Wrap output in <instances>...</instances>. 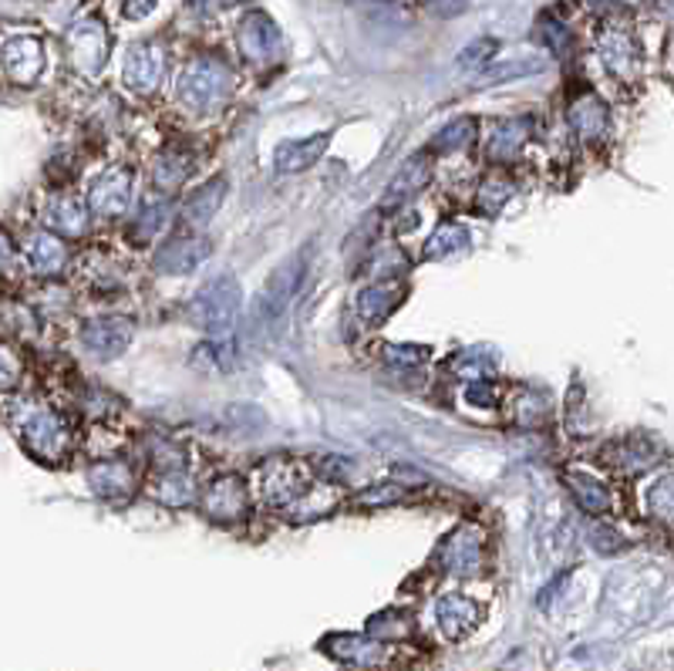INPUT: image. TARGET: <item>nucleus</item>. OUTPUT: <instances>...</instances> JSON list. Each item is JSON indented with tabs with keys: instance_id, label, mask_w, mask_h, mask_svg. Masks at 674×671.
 Segmentation results:
<instances>
[{
	"instance_id": "603ef678",
	"label": "nucleus",
	"mask_w": 674,
	"mask_h": 671,
	"mask_svg": "<svg viewBox=\"0 0 674 671\" xmlns=\"http://www.w3.org/2000/svg\"><path fill=\"white\" fill-rule=\"evenodd\" d=\"M587 4H590L593 11H604V8H611V4H614V0H587Z\"/></svg>"
},
{
	"instance_id": "9d476101",
	"label": "nucleus",
	"mask_w": 674,
	"mask_h": 671,
	"mask_svg": "<svg viewBox=\"0 0 674 671\" xmlns=\"http://www.w3.org/2000/svg\"><path fill=\"white\" fill-rule=\"evenodd\" d=\"M321 651L341 664L365 668V671H378L392 661V651H388L378 638H365V634H328V638L321 642Z\"/></svg>"
},
{
	"instance_id": "e433bc0d",
	"label": "nucleus",
	"mask_w": 674,
	"mask_h": 671,
	"mask_svg": "<svg viewBox=\"0 0 674 671\" xmlns=\"http://www.w3.org/2000/svg\"><path fill=\"white\" fill-rule=\"evenodd\" d=\"M648 513L661 523H674V473L661 476L648 489Z\"/></svg>"
},
{
	"instance_id": "a211bd4d",
	"label": "nucleus",
	"mask_w": 674,
	"mask_h": 671,
	"mask_svg": "<svg viewBox=\"0 0 674 671\" xmlns=\"http://www.w3.org/2000/svg\"><path fill=\"white\" fill-rule=\"evenodd\" d=\"M429 175H432V166H429V152H421V156H412L402 169H399V175L392 183H388V190H384V199H381V206L384 209H395V206H405V203H412L425 186H429Z\"/></svg>"
},
{
	"instance_id": "39448f33",
	"label": "nucleus",
	"mask_w": 674,
	"mask_h": 671,
	"mask_svg": "<svg viewBox=\"0 0 674 671\" xmlns=\"http://www.w3.org/2000/svg\"><path fill=\"white\" fill-rule=\"evenodd\" d=\"M64 45H68L71 64H75L85 78H98L101 75L105 61H109V48H112L109 30H105V24L95 21V17H85V21L71 24L68 34H64Z\"/></svg>"
},
{
	"instance_id": "a878e982",
	"label": "nucleus",
	"mask_w": 674,
	"mask_h": 671,
	"mask_svg": "<svg viewBox=\"0 0 674 671\" xmlns=\"http://www.w3.org/2000/svg\"><path fill=\"white\" fill-rule=\"evenodd\" d=\"M88 483H91V489L98 492V497L122 500L135 489V473H132V466L119 463V459H101V463L91 466Z\"/></svg>"
},
{
	"instance_id": "09e8293b",
	"label": "nucleus",
	"mask_w": 674,
	"mask_h": 671,
	"mask_svg": "<svg viewBox=\"0 0 674 671\" xmlns=\"http://www.w3.org/2000/svg\"><path fill=\"white\" fill-rule=\"evenodd\" d=\"M593 540H600L597 544V550H604V553H614V550H621V534H611V529H604V526H597L593 529Z\"/></svg>"
},
{
	"instance_id": "0eeeda50",
	"label": "nucleus",
	"mask_w": 674,
	"mask_h": 671,
	"mask_svg": "<svg viewBox=\"0 0 674 671\" xmlns=\"http://www.w3.org/2000/svg\"><path fill=\"white\" fill-rule=\"evenodd\" d=\"M257 486H260L264 503L273 510H283V507L294 510L307 497L301 469L294 463H287V459H270V463H264L257 469Z\"/></svg>"
},
{
	"instance_id": "4be33fe9",
	"label": "nucleus",
	"mask_w": 674,
	"mask_h": 671,
	"mask_svg": "<svg viewBox=\"0 0 674 671\" xmlns=\"http://www.w3.org/2000/svg\"><path fill=\"white\" fill-rule=\"evenodd\" d=\"M21 251L27 254L30 270L41 273V277H58V273L68 267V260H71L68 246H64L61 236H54V233H30V236L24 240Z\"/></svg>"
},
{
	"instance_id": "c756f323",
	"label": "nucleus",
	"mask_w": 674,
	"mask_h": 671,
	"mask_svg": "<svg viewBox=\"0 0 674 671\" xmlns=\"http://www.w3.org/2000/svg\"><path fill=\"white\" fill-rule=\"evenodd\" d=\"M563 483L571 486V497L577 500V507L590 516L608 513L611 510V492L600 486L597 479L584 476V473H563Z\"/></svg>"
},
{
	"instance_id": "412c9836",
	"label": "nucleus",
	"mask_w": 674,
	"mask_h": 671,
	"mask_svg": "<svg viewBox=\"0 0 674 671\" xmlns=\"http://www.w3.org/2000/svg\"><path fill=\"white\" fill-rule=\"evenodd\" d=\"M658 455L661 449L648 439V436H630V439H621V442H611L604 459H608V466L617 469V473H645L658 463Z\"/></svg>"
},
{
	"instance_id": "c03bdc74",
	"label": "nucleus",
	"mask_w": 674,
	"mask_h": 671,
	"mask_svg": "<svg viewBox=\"0 0 674 671\" xmlns=\"http://www.w3.org/2000/svg\"><path fill=\"white\" fill-rule=\"evenodd\" d=\"M495 51H500V45H495L492 38H479V41H473L463 54H458V64H463V68H479V64L492 61Z\"/></svg>"
},
{
	"instance_id": "49530a36",
	"label": "nucleus",
	"mask_w": 674,
	"mask_h": 671,
	"mask_svg": "<svg viewBox=\"0 0 674 671\" xmlns=\"http://www.w3.org/2000/svg\"><path fill=\"white\" fill-rule=\"evenodd\" d=\"M421 4L436 17H458V14H466L469 0H421Z\"/></svg>"
},
{
	"instance_id": "864d4df0",
	"label": "nucleus",
	"mask_w": 674,
	"mask_h": 671,
	"mask_svg": "<svg viewBox=\"0 0 674 671\" xmlns=\"http://www.w3.org/2000/svg\"><path fill=\"white\" fill-rule=\"evenodd\" d=\"M667 68L674 72V34H671V41H667Z\"/></svg>"
},
{
	"instance_id": "37998d69",
	"label": "nucleus",
	"mask_w": 674,
	"mask_h": 671,
	"mask_svg": "<svg viewBox=\"0 0 674 671\" xmlns=\"http://www.w3.org/2000/svg\"><path fill=\"white\" fill-rule=\"evenodd\" d=\"M425 355H429V351L418 347V344H388V347H384V358L392 362V365H402V368H415V365H421Z\"/></svg>"
},
{
	"instance_id": "bb28decb",
	"label": "nucleus",
	"mask_w": 674,
	"mask_h": 671,
	"mask_svg": "<svg viewBox=\"0 0 674 671\" xmlns=\"http://www.w3.org/2000/svg\"><path fill=\"white\" fill-rule=\"evenodd\" d=\"M193 172V156L186 149H166L152 166V183L159 193H175Z\"/></svg>"
},
{
	"instance_id": "f3484780",
	"label": "nucleus",
	"mask_w": 674,
	"mask_h": 671,
	"mask_svg": "<svg viewBox=\"0 0 674 671\" xmlns=\"http://www.w3.org/2000/svg\"><path fill=\"white\" fill-rule=\"evenodd\" d=\"M4 72L14 85H34L38 75L45 72V51H41V41L38 38H11L4 45Z\"/></svg>"
},
{
	"instance_id": "58836bf2",
	"label": "nucleus",
	"mask_w": 674,
	"mask_h": 671,
	"mask_svg": "<svg viewBox=\"0 0 674 671\" xmlns=\"http://www.w3.org/2000/svg\"><path fill=\"white\" fill-rule=\"evenodd\" d=\"M537 38H540V45H547L553 54H571V48H574V38H571V30H566V24L556 21V17H550V14L540 17Z\"/></svg>"
},
{
	"instance_id": "4468645a",
	"label": "nucleus",
	"mask_w": 674,
	"mask_h": 671,
	"mask_svg": "<svg viewBox=\"0 0 674 671\" xmlns=\"http://www.w3.org/2000/svg\"><path fill=\"white\" fill-rule=\"evenodd\" d=\"M135 325L128 321V317L122 314H109V317H95V321H88L82 328V341L85 347L91 351V355L98 358H119L125 355V347L132 344V331Z\"/></svg>"
},
{
	"instance_id": "2f4dec72",
	"label": "nucleus",
	"mask_w": 674,
	"mask_h": 671,
	"mask_svg": "<svg viewBox=\"0 0 674 671\" xmlns=\"http://www.w3.org/2000/svg\"><path fill=\"white\" fill-rule=\"evenodd\" d=\"M169 217H172V203H169V199H162V203H149V206L142 209V213L132 220L128 236H132L135 243H152V240L159 236V230L169 223Z\"/></svg>"
},
{
	"instance_id": "a18cd8bd",
	"label": "nucleus",
	"mask_w": 674,
	"mask_h": 671,
	"mask_svg": "<svg viewBox=\"0 0 674 671\" xmlns=\"http://www.w3.org/2000/svg\"><path fill=\"white\" fill-rule=\"evenodd\" d=\"M466 402L476 408H492L495 402H500V388H495L492 381H473L466 388Z\"/></svg>"
},
{
	"instance_id": "1a4fd4ad",
	"label": "nucleus",
	"mask_w": 674,
	"mask_h": 671,
	"mask_svg": "<svg viewBox=\"0 0 674 671\" xmlns=\"http://www.w3.org/2000/svg\"><path fill=\"white\" fill-rule=\"evenodd\" d=\"M597 54L600 61H604V68L621 78V82H634L637 75H641V48H637L634 34L627 27H604L597 38Z\"/></svg>"
},
{
	"instance_id": "f8f14e48",
	"label": "nucleus",
	"mask_w": 674,
	"mask_h": 671,
	"mask_svg": "<svg viewBox=\"0 0 674 671\" xmlns=\"http://www.w3.org/2000/svg\"><path fill=\"white\" fill-rule=\"evenodd\" d=\"M125 85L132 91L149 95L159 88L162 75H166V48L159 41H138L128 48L125 54Z\"/></svg>"
},
{
	"instance_id": "f704fd0d",
	"label": "nucleus",
	"mask_w": 674,
	"mask_h": 671,
	"mask_svg": "<svg viewBox=\"0 0 674 671\" xmlns=\"http://www.w3.org/2000/svg\"><path fill=\"white\" fill-rule=\"evenodd\" d=\"M492 368H495L492 355H489V351H479V347L458 351L455 358H449V371H455L458 378H466L469 385H473V381H482V375H492Z\"/></svg>"
},
{
	"instance_id": "cd10ccee",
	"label": "nucleus",
	"mask_w": 674,
	"mask_h": 671,
	"mask_svg": "<svg viewBox=\"0 0 674 671\" xmlns=\"http://www.w3.org/2000/svg\"><path fill=\"white\" fill-rule=\"evenodd\" d=\"M223 196H226V180H212V183H206L199 193H193V196L186 199V206H183L186 227H206V223L212 220V213L220 209Z\"/></svg>"
},
{
	"instance_id": "a19ab883",
	"label": "nucleus",
	"mask_w": 674,
	"mask_h": 671,
	"mask_svg": "<svg viewBox=\"0 0 674 671\" xmlns=\"http://www.w3.org/2000/svg\"><path fill=\"white\" fill-rule=\"evenodd\" d=\"M408 267L405 254L399 251V246H381V251L371 257V270L381 277V280H392L395 273H402Z\"/></svg>"
},
{
	"instance_id": "dca6fc26",
	"label": "nucleus",
	"mask_w": 674,
	"mask_h": 671,
	"mask_svg": "<svg viewBox=\"0 0 674 671\" xmlns=\"http://www.w3.org/2000/svg\"><path fill=\"white\" fill-rule=\"evenodd\" d=\"M436 621H439L445 638L463 642V638H469V634L479 627L482 608L476 605L473 597H466V594H445V597H439V605H436Z\"/></svg>"
},
{
	"instance_id": "f03ea898",
	"label": "nucleus",
	"mask_w": 674,
	"mask_h": 671,
	"mask_svg": "<svg viewBox=\"0 0 674 671\" xmlns=\"http://www.w3.org/2000/svg\"><path fill=\"white\" fill-rule=\"evenodd\" d=\"M233 91V72L220 58H196L183 68L175 95L193 115H212L220 112Z\"/></svg>"
},
{
	"instance_id": "c85d7f7f",
	"label": "nucleus",
	"mask_w": 674,
	"mask_h": 671,
	"mask_svg": "<svg viewBox=\"0 0 674 671\" xmlns=\"http://www.w3.org/2000/svg\"><path fill=\"white\" fill-rule=\"evenodd\" d=\"M152 500H159L162 507L180 510V507H189V503L196 500V486H193V479H189L183 469L159 473V476L152 479Z\"/></svg>"
},
{
	"instance_id": "423d86ee",
	"label": "nucleus",
	"mask_w": 674,
	"mask_h": 671,
	"mask_svg": "<svg viewBox=\"0 0 674 671\" xmlns=\"http://www.w3.org/2000/svg\"><path fill=\"white\" fill-rule=\"evenodd\" d=\"M236 45L250 64H273L283 54L280 27L267 11H246L236 27Z\"/></svg>"
},
{
	"instance_id": "7c9ffc66",
	"label": "nucleus",
	"mask_w": 674,
	"mask_h": 671,
	"mask_svg": "<svg viewBox=\"0 0 674 671\" xmlns=\"http://www.w3.org/2000/svg\"><path fill=\"white\" fill-rule=\"evenodd\" d=\"M469 246V230L463 223H442L429 240H425V257L429 260H445L458 251H466Z\"/></svg>"
},
{
	"instance_id": "ea45409f",
	"label": "nucleus",
	"mask_w": 674,
	"mask_h": 671,
	"mask_svg": "<svg viewBox=\"0 0 674 671\" xmlns=\"http://www.w3.org/2000/svg\"><path fill=\"white\" fill-rule=\"evenodd\" d=\"M233 362H236V355H233L230 341H212V344L196 347V365H206L212 371H226V368H233Z\"/></svg>"
},
{
	"instance_id": "20e7f679",
	"label": "nucleus",
	"mask_w": 674,
	"mask_h": 671,
	"mask_svg": "<svg viewBox=\"0 0 674 671\" xmlns=\"http://www.w3.org/2000/svg\"><path fill=\"white\" fill-rule=\"evenodd\" d=\"M21 446L27 449V455H34L38 463L54 466L71 452V426L68 418L51 412V408H38L24 418L21 426Z\"/></svg>"
},
{
	"instance_id": "72a5a7b5",
	"label": "nucleus",
	"mask_w": 674,
	"mask_h": 671,
	"mask_svg": "<svg viewBox=\"0 0 674 671\" xmlns=\"http://www.w3.org/2000/svg\"><path fill=\"white\" fill-rule=\"evenodd\" d=\"M510 196H513L510 175H506V172H489L486 180L479 183V199H476V206L482 209V213L495 217V213H500V209L510 203Z\"/></svg>"
},
{
	"instance_id": "6ab92c4d",
	"label": "nucleus",
	"mask_w": 674,
	"mask_h": 671,
	"mask_svg": "<svg viewBox=\"0 0 674 671\" xmlns=\"http://www.w3.org/2000/svg\"><path fill=\"white\" fill-rule=\"evenodd\" d=\"M566 122H571L577 138H584V143H597V138H604L608 129H611V112H608L604 101L587 91V95L571 101V109H566Z\"/></svg>"
},
{
	"instance_id": "3c124183",
	"label": "nucleus",
	"mask_w": 674,
	"mask_h": 671,
	"mask_svg": "<svg viewBox=\"0 0 674 671\" xmlns=\"http://www.w3.org/2000/svg\"><path fill=\"white\" fill-rule=\"evenodd\" d=\"M189 4H193V11H196V14L212 17V14H220V11L230 4V0H189Z\"/></svg>"
},
{
	"instance_id": "aec40b11",
	"label": "nucleus",
	"mask_w": 674,
	"mask_h": 671,
	"mask_svg": "<svg viewBox=\"0 0 674 671\" xmlns=\"http://www.w3.org/2000/svg\"><path fill=\"white\" fill-rule=\"evenodd\" d=\"M529 135H534V119H503L495 122L486 135V156L492 162H510L519 156V149L529 143Z\"/></svg>"
},
{
	"instance_id": "8fccbe9b",
	"label": "nucleus",
	"mask_w": 674,
	"mask_h": 671,
	"mask_svg": "<svg viewBox=\"0 0 674 671\" xmlns=\"http://www.w3.org/2000/svg\"><path fill=\"white\" fill-rule=\"evenodd\" d=\"M159 0H125V17L132 21H142V17H149L156 11Z\"/></svg>"
},
{
	"instance_id": "79ce46f5",
	"label": "nucleus",
	"mask_w": 674,
	"mask_h": 671,
	"mask_svg": "<svg viewBox=\"0 0 674 671\" xmlns=\"http://www.w3.org/2000/svg\"><path fill=\"white\" fill-rule=\"evenodd\" d=\"M399 500H405V489H399V486H368L354 497L358 507H392Z\"/></svg>"
},
{
	"instance_id": "9b49d317",
	"label": "nucleus",
	"mask_w": 674,
	"mask_h": 671,
	"mask_svg": "<svg viewBox=\"0 0 674 671\" xmlns=\"http://www.w3.org/2000/svg\"><path fill=\"white\" fill-rule=\"evenodd\" d=\"M442 568L455 577H476L482 571V529L479 526H458L445 537L439 550Z\"/></svg>"
},
{
	"instance_id": "393cba45",
	"label": "nucleus",
	"mask_w": 674,
	"mask_h": 671,
	"mask_svg": "<svg viewBox=\"0 0 674 671\" xmlns=\"http://www.w3.org/2000/svg\"><path fill=\"white\" fill-rule=\"evenodd\" d=\"M328 146H331V132H317V135L297 138V143H283L273 156V166L280 172H304L328 152Z\"/></svg>"
},
{
	"instance_id": "c9c22d12",
	"label": "nucleus",
	"mask_w": 674,
	"mask_h": 671,
	"mask_svg": "<svg viewBox=\"0 0 674 671\" xmlns=\"http://www.w3.org/2000/svg\"><path fill=\"white\" fill-rule=\"evenodd\" d=\"M473 138H476V122L473 119H455L452 125H445L436 135L432 152H458V149H466Z\"/></svg>"
},
{
	"instance_id": "de8ad7c7",
	"label": "nucleus",
	"mask_w": 674,
	"mask_h": 671,
	"mask_svg": "<svg viewBox=\"0 0 674 671\" xmlns=\"http://www.w3.org/2000/svg\"><path fill=\"white\" fill-rule=\"evenodd\" d=\"M317 473H321L324 479H334V483H344L347 479V463L344 459H321V463H317Z\"/></svg>"
},
{
	"instance_id": "f257e3e1",
	"label": "nucleus",
	"mask_w": 674,
	"mask_h": 671,
	"mask_svg": "<svg viewBox=\"0 0 674 671\" xmlns=\"http://www.w3.org/2000/svg\"><path fill=\"white\" fill-rule=\"evenodd\" d=\"M304 273H307V251L297 257H287L273 270V277L264 284L250 310V331L257 341H270L280 331V325L287 321L291 304L304 284Z\"/></svg>"
},
{
	"instance_id": "b1692460",
	"label": "nucleus",
	"mask_w": 674,
	"mask_h": 671,
	"mask_svg": "<svg viewBox=\"0 0 674 671\" xmlns=\"http://www.w3.org/2000/svg\"><path fill=\"white\" fill-rule=\"evenodd\" d=\"M405 297V288L399 284V280H375L371 288H365L358 294V314H361V321L368 325H381L384 317H392L399 310Z\"/></svg>"
},
{
	"instance_id": "6e6552de",
	"label": "nucleus",
	"mask_w": 674,
	"mask_h": 671,
	"mask_svg": "<svg viewBox=\"0 0 674 671\" xmlns=\"http://www.w3.org/2000/svg\"><path fill=\"white\" fill-rule=\"evenodd\" d=\"M132 190H135L132 169L115 166V169H109L95 180V186L88 193V209L98 220H119L132 203Z\"/></svg>"
},
{
	"instance_id": "4c0bfd02",
	"label": "nucleus",
	"mask_w": 674,
	"mask_h": 671,
	"mask_svg": "<svg viewBox=\"0 0 674 671\" xmlns=\"http://www.w3.org/2000/svg\"><path fill=\"white\" fill-rule=\"evenodd\" d=\"M543 72V61H510V64H500V68H489V72L479 75V85H500V82H516V78H526V75H537Z\"/></svg>"
},
{
	"instance_id": "ddd939ff",
	"label": "nucleus",
	"mask_w": 674,
	"mask_h": 671,
	"mask_svg": "<svg viewBox=\"0 0 674 671\" xmlns=\"http://www.w3.org/2000/svg\"><path fill=\"white\" fill-rule=\"evenodd\" d=\"M206 257H209V240L196 233H180V236H169L159 246L152 267L166 277H183V273H193Z\"/></svg>"
},
{
	"instance_id": "5701e85b",
	"label": "nucleus",
	"mask_w": 674,
	"mask_h": 671,
	"mask_svg": "<svg viewBox=\"0 0 674 671\" xmlns=\"http://www.w3.org/2000/svg\"><path fill=\"white\" fill-rule=\"evenodd\" d=\"M88 213L91 209L78 196H54L45 206V227L54 236H82L88 230Z\"/></svg>"
},
{
	"instance_id": "473e14b6",
	"label": "nucleus",
	"mask_w": 674,
	"mask_h": 671,
	"mask_svg": "<svg viewBox=\"0 0 674 671\" xmlns=\"http://www.w3.org/2000/svg\"><path fill=\"white\" fill-rule=\"evenodd\" d=\"M412 631H415L412 618L405 611H399V608H388V611H381V614H375L368 621V634H371V638H378V642H384V638L388 642L412 638Z\"/></svg>"
},
{
	"instance_id": "2eb2a0df",
	"label": "nucleus",
	"mask_w": 674,
	"mask_h": 671,
	"mask_svg": "<svg viewBox=\"0 0 674 671\" xmlns=\"http://www.w3.org/2000/svg\"><path fill=\"white\" fill-rule=\"evenodd\" d=\"M203 507H206V516L217 520V523H236L246 516V483L236 476V473H226L220 479H212L209 489L203 492Z\"/></svg>"
},
{
	"instance_id": "7ed1b4c3",
	"label": "nucleus",
	"mask_w": 674,
	"mask_h": 671,
	"mask_svg": "<svg viewBox=\"0 0 674 671\" xmlns=\"http://www.w3.org/2000/svg\"><path fill=\"white\" fill-rule=\"evenodd\" d=\"M240 301H243V288L233 273H220L212 277L209 284H203L189 304V321L212 334V341H223L233 328H236V317H240Z\"/></svg>"
}]
</instances>
